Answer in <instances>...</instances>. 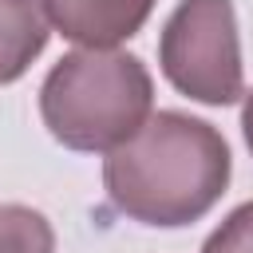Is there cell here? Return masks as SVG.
Returning <instances> with one entry per match:
<instances>
[{
	"label": "cell",
	"mask_w": 253,
	"mask_h": 253,
	"mask_svg": "<svg viewBox=\"0 0 253 253\" xmlns=\"http://www.w3.org/2000/svg\"><path fill=\"white\" fill-rule=\"evenodd\" d=\"M233 154L225 134L186 111L150 119L103 158V190L119 213L154 229L202 221L225 194Z\"/></svg>",
	"instance_id": "1"
},
{
	"label": "cell",
	"mask_w": 253,
	"mask_h": 253,
	"mask_svg": "<svg viewBox=\"0 0 253 253\" xmlns=\"http://www.w3.org/2000/svg\"><path fill=\"white\" fill-rule=\"evenodd\" d=\"M154 111L146 63L119 47H75L51 63L40 83V119L47 134L79 154L123 146Z\"/></svg>",
	"instance_id": "2"
},
{
	"label": "cell",
	"mask_w": 253,
	"mask_h": 253,
	"mask_svg": "<svg viewBox=\"0 0 253 253\" xmlns=\"http://www.w3.org/2000/svg\"><path fill=\"white\" fill-rule=\"evenodd\" d=\"M158 67L178 95L202 107L237 103L245 63L233 0H178L158 36Z\"/></svg>",
	"instance_id": "3"
},
{
	"label": "cell",
	"mask_w": 253,
	"mask_h": 253,
	"mask_svg": "<svg viewBox=\"0 0 253 253\" xmlns=\"http://www.w3.org/2000/svg\"><path fill=\"white\" fill-rule=\"evenodd\" d=\"M158 0H40L51 32L75 47H119L138 36Z\"/></svg>",
	"instance_id": "4"
},
{
	"label": "cell",
	"mask_w": 253,
	"mask_h": 253,
	"mask_svg": "<svg viewBox=\"0 0 253 253\" xmlns=\"http://www.w3.org/2000/svg\"><path fill=\"white\" fill-rule=\"evenodd\" d=\"M47 20L40 0H0V87L28 75L47 47Z\"/></svg>",
	"instance_id": "5"
},
{
	"label": "cell",
	"mask_w": 253,
	"mask_h": 253,
	"mask_svg": "<svg viewBox=\"0 0 253 253\" xmlns=\"http://www.w3.org/2000/svg\"><path fill=\"white\" fill-rule=\"evenodd\" d=\"M0 253H55L51 221L24 202H0Z\"/></svg>",
	"instance_id": "6"
},
{
	"label": "cell",
	"mask_w": 253,
	"mask_h": 253,
	"mask_svg": "<svg viewBox=\"0 0 253 253\" xmlns=\"http://www.w3.org/2000/svg\"><path fill=\"white\" fill-rule=\"evenodd\" d=\"M202 253H253V198L221 217V225L202 241Z\"/></svg>",
	"instance_id": "7"
},
{
	"label": "cell",
	"mask_w": 253,
	"mask_h": 253,
	"mask_svg": "<svg viewBox=\"0 0 253 253\" xmlns=\"http://www.w3.org/2000/svg\"><path fill=\"white\" fill-rule=\"evenodd\" d=\"M241 99H245V103H241V134H245V146H249V154H253V91H245Z\"/></svg>",
	"instance_id": "8"
}]
</instances>
